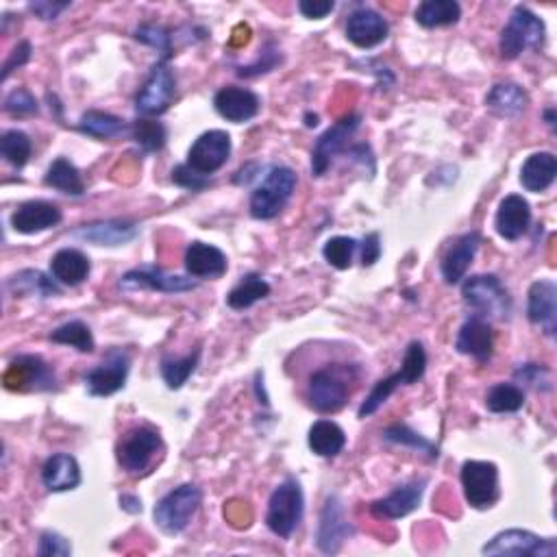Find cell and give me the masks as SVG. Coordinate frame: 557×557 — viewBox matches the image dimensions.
I'll return each mask as SVG.
<instances>
[{"label": "cell", "instance_id": "6da1fadb", "mask_svg": "<svg viewBox=\"0 0 557 557\" xmlns=\"http://www.w3.org/2000/svg\"><path fill=\"white\" fill-rule=\"evenodd\" d=\"M427 370V353L425 346L420 342H412L407 346L403 364L399 373L390 375L388 379H381L377 386L366 396V401L360 407V418L373 416L383 403H388L390 396L399 390L401 386H412V383L420 381Z\"/></svg>", "mask_w": 557, "mask_h": 557}, {"label": "cell", "instance_id": "7a4b0ae2", "mask_svg": "<svg viewBox=\"0 0 557 557\" xmlns=\"http://www.w3.org/2000/svg\"><path fill=\"white\" fill-rule=\"evenodd\" d=\"M305 499L303 488L296 479H286L275 488L268 501L266 525L272 534L288 540L303 521Z\"/></svg>", "mask_w": 557, "mask_h": 557}, {"label": "cell", "instance_id": "3957f363", "mask_svg": "<svg viewBox=\"0 0 557 557\" xmlns=\"http://www.w3.org/2000/svg\"><path fill=\"white\" fill-rule=\"evenodd\" d=\"M296 190V175L292 168L275 166L268 170L262 185L251 194V216L255 220L277 218Z\"/></svg>", "mask_w": 557, "mask_h": 557}, {"label": "cell", "instance_id": "277c9868", "mask_svg": "<svg viewBox=\"0 0 557 557\" xmlns=\"http://www.w3.org/2000/svg\"><path fill=\"white\" fill-rule=\"evenodd\" d=\"M544 37H547V29H544V22L534 11H529L527 7H516L501 31V57L516 59L525 51H538L544 44Z\"/></svg>", "mask_w": 557, "mask_h": 557}, {"label": "cell", "instance_id": "5b68a950", "mask_svg": "<svg viewBox=\"0 0 557 557\" xmlns=\"http://www.w3.org/2000/svg\"><path fill=\"white\" fill-rule=\"evenodd\" d=\"M464 303L475 309L479 318H507L512 309L510 294L503 288L499 277L494 275H475L464 281L462 286Z\"/></svg>", "mask_w": 557, "mask_h": 557}, {"label": "cell", "instance_id": "8992f818", "mask_svg": "<svg viewBox=\"0 0 557 557\" xmlns=\"http://www.w3.org/2000/svg\"><path fill=\"white\" fill-rule=\"evenodd\" d=\"M203 494L194 484H183L170 490L166 497L155 505V523L168 536H177L190 525Z\"/></svg>", "mask_w": 557, "mask_h": 557}, {"label": "cell", "instance_id": "52a82bcc", "mask_svg": "<svg viewBox=\"0 0 557 557\" xmlns=\"http://www.w3.org/2000/svg\"><path fill=\"white\" fill-rule=\"evenodd\" d=\"M162 436L151 427H135L118 442V464L129 475H144L151 468L157 453L162 451Z\"/></svg>", "mask_w": 557, "mask_h": 557}, {"label": "cell", "instance_id": "ba28073f", "mask_svg": "<svg viewBox=\"0 0 557 557\" xmlns=\"http://www.w3.org/2000/svg\"><path fill=\"white\" fill-rule=\"evenodd\" d=\"M177 79L175 72L170 70L168 59H159L148 74L142 90L135 96V109L142 116H159L175 101Z\"/></svg>", "mask_w": 557, "mask_h": 557}, {"label": "cell", "instance_id": "9c48e42d", "mask_svg": "<svg viewBox=\"0 0 557 557\" xmlns=\"http://www.w3.org/2000/svg\"><path fill=\"white\" fill-rule=\"evenodd\" d=\"M460 479L464 499L475 510H488L499 501V468L492 462H464Z\"/></svg>", "mask_w": 557, "mask_h": 557}, {"label": "cell", "instance_id": "30bf717a", "mask_svg": "<svg viewBox=\"0 0 557 557\" xmlns=\"http://www.w3.org/2000/svg\"><path fill=\"white\" fill-rule=\"evenodd\" d=\"M484 555H516V557H555V538H540L527 529H505L481 549Z\"/></svg>", "mask_w": 557, "mask_h": 557}, {"label": "cell", "instance_id": "8fae6325", "mask_svg": "<svg viewBox=\"0 0 557 557\" xmlns=\"http://www.w3.org/2000/svg\"><path fill=\"white\" fill-rule=\"evenodd\" d=\"M3 381L11 392H46L57 386L55 370L35 355H20L11 362Z\"/></svg>", "mask_w": 557, "mask_h": 557}, {"label": "cell", "instance_id": "7c38bea8", "mask_svg": "<svg viewBox=\"0 0 557 557\" xmlns=\"http://www.w3.org/2000/svg\"><path fill=\"white\" fill-rule=\"evenodd\" d=\"M349 394H351L349 383H346L344 375L338 368L316 370L312 379H309L307 399H309V405H312L314 410L320 414L340 412L346 399H349Z\"/></svg>", "mask_w": 557, "mask_h": 557}, {"label": "cell", "instance_id": "4fadbf2b", "mask_svg": "<svg viewBox=\"0 0 557 557\" xmlns=\"http://www.w3.org/2000/svg\"><path fill=\"white\" fill-rule=\"evenodd\" d=\"M231 155V135L227 131H207L198 138L190 153H188V166L198 172V175L209 177L218 172L227 164Z\"/></svg>", "mask_w": 557, "mask_h": 557}, {"label": "cell", "instance_id": "5bb4252c", "mask_svg": "<svg viewBox=\"0 0 557 557\" xmlns=\"http://www.w3.org/2000/svg\"><path fill=\"white\" fill-rule=\"evenodd\" d=\"M362 118L357 114L344 116L342 120H338L336 125L331 129H327L323 135H320L314 151H312V172L314 177H323L325 172L329 170L333 157L340 155L349 140L353 138V133L360 129Z\"/></svg>", "mask_w": 557, "mask_h": 557}, {"label": "cell", "instance_id": "9a60e30c", "mask_svg": "<svg viewBox=\"0 0 557 557\" xmlns=\"http://www.w3.org/2000/svg\"><path fill=\"white\" fill-rule=\"evenodd\" d=\"M131 368V357L127 351L114 349L109 351L103 364L85 375V388L92 396H111L125 388Z\"/></svg>", "mask_w": 557, "mask_h": 557}, {"label": "cell", "instance_id": "2e32d148", "mask_svg": "<svg viewBox=\"0 0 557 557\" xmlns=\"http://www.w3.org/2000/svg\"><path fill=\"white\" fill-rule=\"evenodd\" d=\"M353 536V527L349 525V518H346L344 505L338 497H329L323 512H320L318 521V531H316V547L333 555L342 549V544Z\"/></svg>", "mask_w": 557, "mask_h": 557}, {"label": "cell", "instance_id": "e0dca14e", "mask_svg": "<svg viewBox=\"0 0 557 557\" xmlns=\"http://www.w3.org/2000/svg\"><path fill=\"white\" fill-rule=\"evenodd\" d=\"M120 288L125 290H153V292H166V294H177V292H190L196 288V281L179 275H168L162 268L155 266H142L129 270L120 281Z\"/></svg>", "mask_w": 557, "mask_h": 557}, {"label": "cell", "instance_id": "ac0fdd59", "mask_svg": "<svg viewBox=\"0 0 557 557\" xmlns=\"http://www.w3.org/2000/svg\"><path fill=\"white\" fill-rule=\"evenodd\" d=\"M527 316L531 325L540 327L547 336H555L557 329V286L551 279L531 283L527 294Z\"/></svg>", "mask_w": 557, "mask_h": 557}, {"label": "cell", "instance_id": "d6986e66", "mask_svg": "<svg viewBox=\"0 0 557 557\" xmlns=\"http://www.w3.org/2000/svg\"><path fill=\"white\" fill-rule=\"evenodd\" d=\"M390 27L386 18L373 9H357L346 20V37L357 48H375L381 42H386Z\"/></svg>", "mask_w": 557, "mask_h": 557}, {"label": "cell", "instance_id": "ffe728a7", "mask_svg": "<svg viewBox=\"0 0 557 557\" xmlns=\"http://www.w3.org/2000/svg\"><path fill=\"white\" fill-rule=\"evenodd\" d=\"M11 229L22 235L42 233L55 229L61 222V209L48 201H29L22 203L9 218Z\"/></svg>", "mask_w": 557, "mask_h": 557}, {"label": "cell", "instance_id": "44dd1931", "mask_svg": "<svg viewBox=\"0 0 557 557\" xmlns=\"http://www.w3.org/2000/svg\"><path fill=\"white\" fill-rule=\"evenodd\" d=\"M259 96L246 88H235V85H227L216 92L214 96V107L218 114L235 122V125H242V122H249L259 114Z\"/></svg>", "mask_w": 557, "mask_h": 557}, {"label": "cell", "instance_id": "7402d4cb", "mask_svg": "<svg viewBox=\"0 0 557 557\" xmlns=\"http://www.w3.org/2000/svg\"><path fill=\"white\" fill-rule=\"evenodd\" d=\"M455 349L457 353L468 355L473 357V360L486 364L492 357V349H494V333L488 320L479 316L468 318L462 325L460 333H457Z\"/></svg>", "mask_w": 557, "mask_h": 557}, {"label": "cell", "instance_id": "603a6c76", "mask_svg": "<svg viewBox=\"0 0 557 557\" xmlns=\"http://www.w3.org/2000/svg\"><path fill=\"white\" fill-rule=\"evenodd\" d=\"M529 225H531V207L525 198L518 194L505 196L499 205L497 218H494V227H497V233L501 238L507 242L521 240L527 233Z\"/></svg>", "mask_w": 557, "mask_h": 557}, {"label": "cell", "instance_id": "cb8c5ba5", "mask_svg": "<svg viewBox=\"0 0 557 557\" xmlns=\"http://www.w3.org/2000/svg\"><path fill=\"white\" fill-rule=\"evenodd\" d=\"M185 270L196 279H220L227 272V255L214 244L192 242L185 251Z\"/></svg>", "mask_w": 557, "mask_h": 557}, {"label": "cell", "instance_id": "d4e9b609", "mask_svg": "<svg viewBox=\"0 0 557 557\" xmlns=\"http://www.w3.org/2000/svg\"><path fill=\"white\" fill-rule=\"evenodd\" d=\"M423 492H425V481H412V484L396 488L386 499L375 501L370 505V512H373L377 518L396 521V518H403L416 510L420 501H423Z\"/></svg>", "mask_w": 557, "mask_h": 557}, {"label": "cell", "instance_id": "484cf974", "mask_svg": "<svg viewBox=\"0 0 557 557\" xmlns=\"http://www.w3.org/2000/svg\"><path fill=\"white\" fill-rule=\"evenodd\" d=\"M140 233V227L135 222L127 220H107V222H92V225H83L74 235L77 238L92 242L96 246H122Z\"/></svg>", "mask_w": 557, "mask_h": 557}, {"label": "cell", "instance_id": "4316f807", "mask_svg": "<svg viewBox=\"0 0 557 557\" xmlns=\"http://www.w3.org/2000/svg\"><path fill=\"white\" fill-rule=\"evenodd\" d=\"M479 244H481V235L477 231L466 233L460 240H455L447 255L442 257V277L449 286H455V283H460L464 279L468 266L473 264V259L477 255Z\"/></svg>", "mask_w": 557, "mask_h": 557}, {"label": "cell", "instance_id": "83f0119b", "mask_svg": "<svg viewBox=\"0 0 557 557\" xmlns=\"http://www.w3.org/2000/svg\"><path fill=\"white\" fill-rule=\"evenodd\" d=\"M42 481L48 492H68L79 488L81 468L79 462L68 453H57L48 457L42 468Z\"/></svg>", "mask_w": 557, "mask_h": 557}, {"label": "cell", "instance_id": "f1b7e54d", "mask_svg": "<svg viewBox=\"0 0 557 557\" xmlns=\"http://www.w3.org/2000/svg\"><path fill=\"white\" fill-rule=\"evenodd\" d=\"M90 259L77 249H61L51 259V275L61 286H81L90 277Z\"/></svg>", "mask_w": 557, "mask_h": 557}, {"label": "cell", "instance_id": "f546056e", "mask_svg": "<svg viewBox=\"0 0 557 557\" xmlns=\"http://www.w3.org/2000/svg\"><path fill=\"white\" fill-rule=\"evenodd\" d=\"M557 177V159L553 153H534L521 168V183L527 192H547Z\"/></svg>", "mask_w": 557, "mask_h": 557}, {"label": "cell", "instance_id": "4dcf8cb0", "mask_svg": "<svg viewBox=\"0 0 557 557\" xmlns=\"http://www.w3.org/2000/svg\"><path fill=\"white\" fill-rule=\"evenodd\" d=\"M309 449H312L320 457H336L346 447V433L344 429L333 423V420H318L309 429Z\"/></svg>", "mask_w": 557, "mask_h": 557}, {"label": "cell", "instance_id": "1f68e13d", "mask_svg": "<svg viewBox=\"0 0 557 557\" xmlns=\"http://www.w3.org/2000/svg\"><path fill=\"white\" fill-rule=\"evenodd\" d=\"M527 103H529L527 92L516 83L494 85V88L488 94V98H486V105L494 111V114L503 116V118L518 116L521 111H525Z\"/></svg>", "mask_w": 557, "mask_h": 557}, {"label": "cell", "instance_id": "d6a6232c", "mask_svg": "<svg viewBox=\"0 0 557 557\" xmlns=\"http://www.w3.org/2000/svg\"><path fill=\"white\" fill-rule=\"evenodd\" d=\"M79 131L96 140H114L120 135L131 133V127L125 125V120L105 114V111H85L79 120Z\"/></svg>", "mask_w": 557, "mask_h": 557}, {"label": "cell", "instance_id": "836d02e7", "mask_svg": "<svg viewBox=\"0 0 557 557\" xmlns=\"http://www.w3.org/2000/svg\"><path fill=\"white\" fill-rule=\"evenodd\" d=\"M416 22L425 29L449 27L462 18V7L455 0H425L416 9Z\"/></svg>", "mask_w": 557, "mask_h": 557}, {"label": "cell", "instance_id": "e575fe53", "mask_svg": "<svg viewBox=\"0 0 557 557\" xmlns=\"http://www.w3.org/2000/svg\"><path fill=\"white\" fill-rule=\"evenodd\" d=\"M44 183L48 185V188L59 190L61 194H70V196H81L85 192V183L81 179V172L77 170V166L70 164L68 159H64V157L55 159L51 168L46 170Z\"/></svg>", "mask_w": 557, "mask_h": 557}, {"label": "cell", "instance_id": "d590c367", "mask_svg": "<svg viewBox=\"0 0 557 557\" xmlns=\"http://www.w3.org/2000/svg\"><path fill=\"white\" fill-rule=\"evenodd\" d=\"M7 290L18 294H27V296H57L59 294V286L55 279H48L44 272L40 270H22L18 275L7 279Z\"/></svg>", "mask_w": 557, "mask_h": 557}, {"label": "cell", "instance_id": "8d00e7d4", "mask_svg": "<svg viewBox=\"0 0 557 557\" xmlns=\"http://www.w3.org/2000/svg\"><path fill=\"white\" fill-rule=\"evenodd\" d=\"M268 294H270V286L262 275H246V277H242L238 286L227 294V305L231 309H238V312H242V309H249L255 303L264 301Z\"/></svg>", "mask_w": 557, "mask_h": 557}, {"label": "cell", "instance_id": "74e56055", "mask_svg": "<svg viewBox=\"0 0 557 557\" xmlns=\"http://www.w3.org/2000/svg\"><path fill=\"white\" fill-rule=\"evenodd\" d=\"M525 392L516 383H497L486 396V407L494 414H514L523 410Z\"/></svg>", "mask_w": 557, "mask_h": 557}, {"label": "cell", "instance_id": "f35d334b", "mask_svg": "<svg viewBox=\"0 0 557 557\" xmlns=\"http://www.w3.org/2000/svg\"><path fill=\"white\" fill-rule=\"evenodd\" d=\"M0 153H3V157L14 168H24L33 153L31 138L27 133L18 131V129L5 131L3 138H0Z\"/></svg>", "mask_w": 557, "mask_h": 557}, {"label": "cell", "instance_id": "ab89813d", "mask_svg": "<svg viewBox=\"0 0 557 557\" xmlns=\"http://www.w3.org/2000/svg\"><path fill=\"white\" fill-rule=\"evenodd\" d=\"M131 138L135 140L142 151L146 153H155V151H162L166 140H168V131L162 125V122L157 120H138L131 125Z\"/></svg>", "mask_w": 557, "mask_h": 557}, {"label": "cell", "instance_id": "60d3db41", "mask_svg": "<svg viewBox=\"0 0 557 557\" xmlns=\"http://www.w3.org/2000/svg\"><path fill=\"white\" fill-rule=\"evenodd\" d=\"M51 340L57 342V344L72 346V349H77L81 353H92L94 346H96L90 327L81 323V320H70V323L57 327L51 333Z\"/></svg>", "mask_w": 557, "mask_h": 557}, {"label": "cell", "instance_id": "b9f144b4", "mask_svg": "<svg viewBox=\"0 0 557 557\" xmlns=\"http://www.w3.org/2000/svg\"><path fill=\"white\" fill-rule=\"evenodd\" d=\"M198 357H201V351H198V349L188 357H181V360L164 357V360H162V377H164L166 386L170 390H179L183 383L192 377V373L198 366Z\"/></svg>", "mask_w": 557, "mask_h": 557}, {"label": "cell", "instance_id": "7bdbcfd3", "mask_svg": "<svg viewBox=\"0 0 557 557\" xmlns=\"http://www.w3.org/2000/svg\"><path fill=\"white\" fill-rule=\"evenodd\" d=\"M357 249H360V242L353 238H344V235H338V238L327 240V244L323 246V257L327 259L329 266L338 268V270H349Z\"/></svg>", "mask_w": 557, "mask_h": 557}, {"label": "cell", "instance_id": "ee69618b", "mask_svg": "<svg viewBox=\"0 0 557 557\" xmlns=\"http://www.w3.org/2000/svg\"><path fill=\"white\" fill-rule=\"evenodd\" d=\"M383 438L392 444H401V447H410L414 451L427 453L429 457H438V447H433L429 440H425L420 433L410 429L407 425H392L383 431Z\"/></svg>", "mask_w": 557, "mask_h": 557}, {"label": "cell", "instance_id": "f6af8a7d", "mask_svg": "<svg viewBox=\"0 0 557 557\" xmlns=\"http://www.w3.org/2000/svg\"><path fill=\"white\" fill-rule=\"evenodd\" d=\"M135 40L146 46H153V48H157V51H162L164 59H168L172 53L170 33L164 27H157V24H142V27L135 31Z\"/></svg>", "mask_w": 557, "mask_h": 557}, {"label": "cell", "instance_id": "bcb514c9", "mask_svg": "<svg viewBox=\"0 0 557 557\" xmlns=\"http://www.w3.org/2000/svg\"><path fill=\"white\" fill-rule=\"evenodd\" d=\"M5 111L11 116H33L40 111V107H37L35 96L29 90L18 88L5 98Z\"/></svg>", "mask_w": 557, "mask_h": 557}, {"label": "cell", "instance_id": "7dc6e473", "mask_svg": "<svg viewBox=\"0 0 557 557\" xmlns=\"http://www.w3.org/2000/svg\"><path fill=\"white\" fill-rule=\"evenodd\" d=\"M514 377L521 383H527V386L536 388V390H549L551 388V370L544 368V366H538V364L521 366L514 373Z\"/></svg>", "mask_w": 557, "mask_h": 557}, {"label": "cell", "instance_id": "c3c4849f", "mask_svg": "<svg viewBox=\"0 0 557 557\" xmlns=\"http://www.w3.org/2000/svg\"><path fill=\"white\" fill-rule=\"evenodd\" d=\"M72 553L70 542L55 534V531H44L40 536V542H37V555L42 557H68Z\"/></svg>", "mask_w": 557, "mask_h": 557}, {"label": "cell", "instance_id": "681fc988", "mask_svg": "<svg viewBox=\"0 0 557 557\" xmlns=\"http://www.w3.org/2000/svg\"><path fill=\"white\" fill-rule=\"evenodd\" d=\"M172 181H175L177 185H181V188L192 190V192L205 190L207 185H209V179L203 177V175H198V172H194L188 164L177 166L175 170H172Z\"/></svg>", "mask_w": 557, "mask_h": 557}, {"label": "cell", "instance_id": "f907efd6", "mask_svg": "<svg viewBox=\"0 0 557 557\" xmlns=\"http://www.w3.org/2000/svg\"><path fill=\"white\" fill-rule=\"evenodd\" d=\"M29 59H31V44H29V42H20V44L14 48V51H11L9 59L5 61V66H3V81H7V79H9V74L14 72L16 68H20V66L27 64Z\"/></svg>", "mask_w": 557, "mask_h": 557}, {"label": "cell", "instance_id": "816d5d0a", "mask_svg": "<svg viewBox=\"0 0 557 557\" xmlns=\"http://www.w3.org/2000/svg\"><path fill=\"white\" fill-rule=\"evenodd\" d=\"M301 14L309 20H323L325 16H329L336 5L329 3V0H301L299 3Z\"/></svg>", "mask_w": 557, "mask_h": 557}, {"label": "cell", "instance_id": "f5cc1de1", "mask_svg": "<svg viewBox=\"0 0 557 557\" xmlns=\"http://www.w3.org/2000/svg\"><path fill=\"white\" fill-rule=\"evenodd\" d=\"M381 255V244H379V235L370 233L366 235V240L362 244V264L364 266H373Z\"/></svg>", "mask_w": 557, "mask_h": 557}, {"label": "cell", "instance_id": "db71d44e", "mask_svg": "<svg viewBox=\"0 0 557 557\" xmlns=\"http://www.w3.org/2000/svg\"><path fill=\"white\" fill-rule=\"evenodd\" d=\"M70 3H31V11L42 20H55L61 11H66Z\"/></svg>", "mask_w": 557, "mask_h": 557}, {"label": "cell", "instance_id": "11a10c76", "mask_svg": "<svg viewBox=\"0 0 557 557\" xmlns=\"http://www.w3.org/2000/svg\"><path fill=\"white\" fill-rule=\"evenodd\" d=\"M120 507L131 514H138V512H142V501L138 497H127L125 494V497L120 499Z\"/></svg>", "mask_w": 557, "mask_h": 557}, {"label": "cell", "instance_id": "9f6ffc18", "mask_svg": "<svg viewBox=\"0 0 557 557\" xmlns=\"http://www.w3.org/2000/svg\"><path fill=\"white\" fill-rule=\"evenodd\" d=\"M544 118H547V125L553 129L555 127V109H547V114H544Z\"/></svg>", "mask_w": 557, "mask_h": 557}]
</instances>
